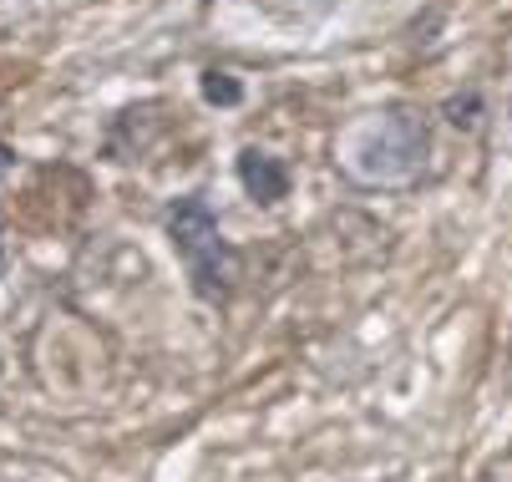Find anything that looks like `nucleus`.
<instances>
[{
	"instance_id": "f03ea898",
	"label": "nucleus",
	"mask_w": 512,
	"mask_h": 482,
	"mask_svg": "<svg viewBox=\"0 0 512 482\" xmlns=\"http://www.w3.org/2000/svg\"><path fill=\"white\" fill-rule=\"evenodd\" d=\"M163 229H168L173 254H178L183 269H188L193 295H198L203 305H229L234 290H239V249L224 239V229H218V214L208 209V198H198V193L173 198Z\"/></svg>"
},
{
	"instance_id": "20e7f679",
	"label": "nucleus",
	"mask_w": 512,
	"mask_h": 482,
	"mask_svg": "<svg viewBox=\"0 0 512 482\" xmlns=\"http://www.w3.org/2000/svg\"><path fill=\"white\" fill-rule=\"evenodd\" d=\"M198 92H203L208 107H239V102H244L239 77H234V72H218V66H208V72L198 77Z\"/></svg>"
},
{
	"instance_id": "f257e3e1",
	"label": "nucleus",
	"mask_w": 512,
	"mask_h": 482,
	"mask_svg": "<svg viewBox=\"0 0 512 482\" xmlns=\"http://www.w3.org/2000/svg\"><path fill=\"white\" fill-rule=\"evenodd\" d=\"M431 127L416 107H381L335 137V163L360 188H406L426 173Z\"/></svg>"
},
{
	"instance_id": "39448f33",
	"label": "nucleus",
	"mask_w": 512,
	"mask_h": 482,
	"mask_svg": "<svg viewBox=\"0 0 512 482\" xmlns=\"http://www.w3.org/2000/svg\"><path fill=\"white\" fill-rule=\"evenodd\" d=\"M11 163H16V153H11V148H0V173H11Z\"/></svg>"
},
{
	"instance_id": "423d86ee",
	"label": "nucleus",
	"mask_w": 512,
	"mask_h": 482,
	"mask_svg": "<svg viewBox=\"0 0 512 482\" xmlns=\"http://www.w3.org/2000/svg\"><path fill=\"white\" fill-rule=\"evenodd\" d=\"M0 274H6V224H0Z\"/></svg>"
},
{
	"instance_id": "7ed1b4c3",
	"label": "nucleus",
	"mask_w": 512,
	"mask_h": 482,
	"mask_svg": "<svg viewBox=\"0 0 512 482\" xmlns=\"http://www.w3.org/2000/svg\"><path fill=\"white\" fill-rule=\"evenodd\" d=\"M239 183L254 203H279L289 193V168L264 148H244L239 153Z\"/></svg>"
}]
</instances>
